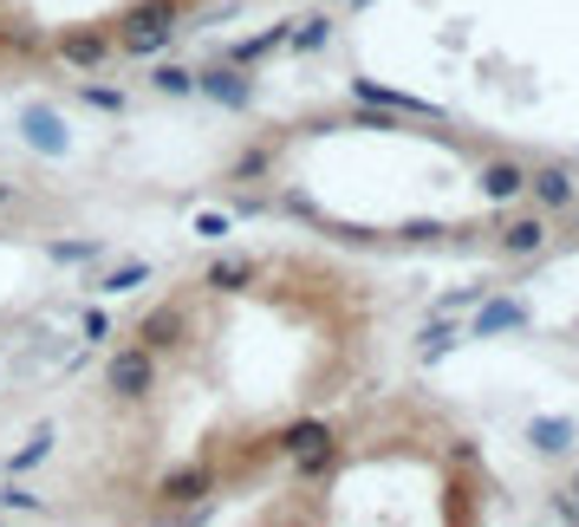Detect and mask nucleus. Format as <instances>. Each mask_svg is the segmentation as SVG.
I'll return each mask as SVG.
<instances>
[{
  "mask_svg": "<svg viewBox=\"0 0 579 527\" xmlns=\"http://www.w3.org/2000/svg\"><path fill=\"white\" fill-rule=\"evenodd\" d=\"M104 385H111V398L143 404V398H156V385H163V359L130 339V346H117V352L104 359Z\"/></svg>",
  "mask_w": 579,
  "mask_h": 527,
  "instance_id": "nucleus-1",
  "label": "nucleus"
},
{
  "mask_svg": "<svg viewBox=\"0 0 579 527\" xmlns=\"http://www.w3.org/2000/svg\"><path fill=\"white\" fill-rule=\"evenodd\" d=\"M46 52L72 72H91V65L117 59V33L111 26H65V33H46Z\"/></svg>",
  "mask_w": 579,
  "mask_h": 527,
  "instance_id": "nucleus-2",
  "label": "nucleus"
},
{
  "mask_svg": "<svg viewBox=\"0 0 579 527\" xmlns=\"http://www.w3.org/2000/svg\"><path fill=\"white\" fill-rule=\"evenodd\" d=\"M521 196H528V209H541V215H567L579 202V170H567V163H534Z\"/></svg>",
  "mask_w": 579,
  "mask_h": 527,
  "instance_id": "nucleus-3",
  "label": "nucleus"
},
{
  "mask_svg": "<svg viewBox=\"0 0 579 527\" xmlns=\"http://www.w3.org/2000/svg\"><path fill=\"white\" fill-rule=\"evenodd\" d=\"M202 495H215V463H182V469H169V476L156 482V509H163V515H182V509H196Z\"/></svg>",
  "mask_w": 579,
  "mask_h": 527,
  "instance_id": "nucleus-4",
  "label": "nucleus"
},
{
  "mask_svg": "<svg viewBox=\"0 0 579 527\" xmlns=\"http://www.w3.org/2000/svg\"><path fill=\"white\" fill-rule=\"evenodd\" d=\"M489 241H495V254H508V261H528V254H541V248L554 241V228H547V215H541V209H521V215H508V222H502Z\"/></svg>",
  "mask_w": 579,
  "mask_h": 527,
  "instance_id": "nucleus-5",
  "label": "nucleus"
},
{
  "mask_svg": "<svg viewBox=\"0 0 579 527\" xmlns=\"http://www.w3.org/2000/svg\"><path fill=\"white\" fill-rule=\"evenodd\" d=\"M130 339H137V346H150L156 359H163V352H176V346L189 339V306H182V300H163V306H150V313L137 319V332H130Z\"/></svg>",
  "mask_w": 579,
  "mask_h": 527,
  "instance_id": "nucleus-6",
  "label": "nucleus"
},
{
  "mask_svg": "<svg viewBox=\"0 0 579 527\" xmlns=\"http://www.w3.org/2000/svg\"><path fill=\"white\" fill-rule=\"evenodd\" d=\"M476 189H482V202H521L528 163H521V156H489V163L476 170Z\"/></svg>",
  "mask_w": 579,
  "mask_h": 527,
  "instance_id": "nucleus-7",
  "label": "nucleus"
},
{
  "mask_svg": "<svg viewBox=\"0 0 579 527\" xmlns=\"http://www.w3.org/2000/svg\"><path fill=\"white\" fill-rule=\"evenodd\" d=\"M274 450H280V456H293V463H300V456H319V450H332V424H326V417H300V424H287V430H280V443H274Z\"/></svg>",
  "mask_w": 579,
  "mask_h": 527,
  "instance_id": "nucleus-8",
  "label": "nucleus"
},
{
  "mask_svg": "<svg viewBox=\"0 0 579 527\" xmlns=\"http://www.w3.org/2000/svg\"><path fill=\"white\" fill-rule=\"evenodd\" d=\"M189 7H196V0H130L111 26H182Z\"/></svg>",
  "mask_w": 579,
  "mask_h": 527,
  "instance_id": "nucleus-9",
  "label": "nucleus"
},
{
  "mask_svg": "<svg viewBox=\"0 0 579 527\" xmlns=\"http://www.w3.org/2000/svg\"><path fill=\"white\" fill-rule=\"evenodd\" d=\"M0 59H46V33L26 20H0Z\"/></svg>",
  "mask_w": 579,
  "mask_h": 527,
  "instance_id": "nucleus-10",
  "label": "nucleus"
},
{
  "mask_svg": "<svg viewBox=\"0 0 579 527\" xmlns=\"http://www.w3.org/2000/svg\"><path fill=\"white\" fill-rule=\"evenodd\" d=\"M196 91L222 98V104H248V78L235 65H215V72H196Z\"/></svg>",
  "mask_w": 579,
  "mask_h": 527,
  "instance_id": "nucleus-11",
  "label": "nucleus"
},
{
  "mask_svg": "<svg viewBox=\"0 0 579 527\" xmlns=\"http://www.w3.org/2000/svg\"><path fill=\"white\" fill-rule=\"evenodd\" d=\"M254 274H261L254 261H241V254H228V261H209V274H202V287H215V293H241V287H248Z\"/></svg>",
  "mask_w": 579,
  "mask_h": 527,
  "instance_id": "nucleus-12",
  "label": "nucleus"
},
{
  "mask_svg": "<svg viewBox=\"0 0 579 527\" xmlns=\"http://www.w3.org/2000/svg\"><path fill=\"white\" fill-rule=\"evenodd\" d=\"M150 91H163V98H189V91H196V72H182V65H156V72H150Z\"/></svg>",
  "mask_w": 579,
  "mask_h": 527,
  "instance_id": "nucleus-13",
  "label": "nucleus"
},
{
  "mask_svg": "<svg viewBox=\"0 0 579 527\" xmlns=\"http://www.w3.org/2000/svg\"><path fill=\"white\" fill-rule=\"evenodd\" d=\"M137 280H150V267H143V261H124V267H117V274H104L98 287H104V293H124V287H137Z\"/></svg>",
  "mask_w": 579,
  "mask_h": 527,
  "instance_id": "nucleus-14",
  "label": "nucleus"
},
{
  "mask_svg": "<svg viewBox=\"0 0 579 527\" xmlns=\"http://www.w3.org/2000/svg\"><path fill=\"white\" fill-rule=\"evenodd\" d=\"M274 46H287V26H274V33H261V39H248V46H235L228 59H261V52H274Z\"/></svg>",
  "mask_w": 579,
  "mask_h": 527,
  "instance_id": "nucleus-15",
  "label": "nucleus"
},
{
  "mask_svg": "<svg viewBox=\"0 0 579 527\" xmlns=\"http://www.w3.org/2000/svg\"><path fill=\"white\" fill-rule=\"evenodd\" d=\"M502 326H521V306H489V313L476 319V339H482V332H502Z\"/></svg>",
  "mask_w": 579,
  "mask_h": 527,
  "instance_id": "nucleus-16",
  "label": "nucleus"
},
{
  "mask_svg": "<svg viewBox=\"0 0 579 527\" xmlns=\"http://www.w3.org/2000/svg\"><path fill=\"white\" fill-rule=\"evenodd\" d=\"M78 98H85L91 111H124V91H104V85H78Z\"/></svg>",
  "mask_w": 579,
  "mask_h": 527,
  "instance_id": "nucleus-17",
  "label": "nucleus"
},
{
  "mask_svg": "<svg viewBox=\"0 0 579 527\" xmlns=\"http://www.w3.org/2000/svg\"><path fill=\"white\" fill-rule=\"evenodd\" d=\"M567 437H574L567 424H534V443H541V450H567Z\"/></svg>",
  "mask_w": 579,
  "mask_h": 527,
  "instance_id": "nucleus-18",
  "label": "nucleus"
},
{
  "mask_svg": "<svg viewBox=\"0 0 579 527\" xmlns=\"http://www.w3.org/2000/svg\"><path fill=\"white\" fill-rule=\"evenodd\" d=\"M46 450H52V430H39V437H33V443H26V450H20V456H13V469H26V463H39V456H46Z\"/></svg>",
  "mask_w": 579,
  "mask_h": 527,
  "instance_id": "nucleus-19",
  "label": "nucleus"
},
{
  "mask_svg": "<svg viewBox=\"0 0 579 527\" xmlns=\"http://www.w3.org/2000/svg\"><path fill=\"white\" fill-rule=\"evenodd\" d=\"M261 170H267V150H248V156L235 163V176H241V183H248V176H261Z\"/></svg>",
  "mask_w": 579,
  "mask_h": 527,
  "instance_id": "nucleus-20",
  "label": "nucleus"
},
{
  "mask_svg": "<svg viewBox=\"0 0 579 527\" xmlns=\"http://www.w3.org/2000/svg\"><path fill=\"white\" fill-rule=\"evenodd\" d=\"M0 509H39V502H33L26 489H7V495H0Z\"/></svg>",
  "mask_w": 579,
  "mask_h": 527,
  "instance_id": "nucleus-21",
  "label": "nucleus"
},
{
  "mask_svg": "<svg viewBox=\"0 0 579 527\" xmlns=\"http://www.w3.org/2000/svg\"><path fill=\"white\" fill-rule=\"evenodd\" d=\"M561 495H567L561 509H567V515H574V522H579V476H574V482H567V489H561Z\"/></svg>",
  "mask_w": 579,
  "mask_h": 527,
  "instance_id": "nucleus-22",
  "label": "nucleus"
},
{
  "mask_svg": "<svg viewBox=\"0 0 579 527\" xmlns=\"http://www.w3.org/2000/svg\"><path fill=\"white\" fill-rule=\"evenodd\" d=\"M20 196H26V189H20V183H0V209H13V202H20Z\"/></svg>",
  "mask_w": 579,
  "mask_h": 527,
  "instance_id": "nucleus-23",
  "label": "nucleus"
},
{
  "mask_svg": "<svg viewBox=\"0 0 579 527\" xmlns=\"http://www.w3.org/2000/svg\"><path fill=\"white\" fill-rule=\"evenodd\" d=\"M574 209H579V202H574ZM574 235H579V215H574Z\"/></svg>",
  "mask_w": 579,
  "mask_h": 527,
  "instance_id": "nucleus-24",
  "label": "nucleus"
}]
</instances>
